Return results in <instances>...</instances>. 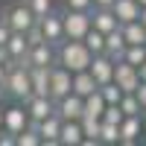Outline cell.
I'll use <instances>...</instances> for the list:
<instances>
[{
	"mask_svg": "<svg viewBox=\"0 0 146 146\" xmlns=\"http://www.w3.org/2000/svg\"><path fill=\"white\" fill-rule=\"evenodd\" d=\"M117 105H120V111H123L126 117H129V114H143V105L137 102V96H135V94H123Z\"/></svg>",
	"mask_w": 146,
	"mask_h": 146,
	"instance_id": "obj_29",
	"label": "cell"
},
{
	"mask_svg": "<svg viewBox=\"0 0 146 146\" xmlns=\"http://www.w3.org/2000/svg\"><path fill=\"white\" fill-rule=\"evenodd\" d=\"M137 3H140V9H143V6H146V0H137Z\"/></svg>",
	"mask_w": 146,
	"mask_h": 146,
	"instance_id": "obj_42",
	"label": "cell"
},
{
	"mask_svg": "<svg viewBox=\"0 0 146 146\" xmlns=\"http://www.w3.org/2000/svg\"><path fill=\"white\" fill-rule=\"evenodd\" d=\"M82 131H85V146H96L100 143V117H88V114H82Z\"/></svg>",
	"mask_w": 146,
	"mask_h": 146,
	"instance_id": "obj_22",
	"label": "cell"
},
{
	"mask_svg": "<svg viewBox=\"0 0 146 146\" xmlns=\"http://www.w3.org/2000/svg\"><path fill=\"white\" fill-rule=\"evenodd\" d=\"M94 62V53L85 47V41L76 38H64L62 44L56 47V64L67 67L70 73H79V70H88Z\"/></svg>",
	"mask_w": 146,
	"mask_h": 146,
	"instance_id": "obj_1",
	"label": "cell"
},
{
	"mask_svg": "<svg viewBox=\"0 0 146 146\" xmlns=\"http://www.w3.org/2000/svg\"><path fill=\"white\" fill-rule=\"evenodd\" d=\"M100 94H102V100H105V105H117L120 102V96H123V88L111 79V82H105V85H100Z\"/></svg>",
	"mask_w": 146,
	"mask_h": 146,
	"instance_id": "obj_28",
	"label": "cell"
},
{
	"mask_svg": "<svg viewBox=\"0 0 146 146\" xmlns=\"http://www.w3.org/2000/svg\"><path fill=\"white\" fill-rule=\"evenodd\" d=\"M82 41H85V47H88L94 56H96V53H105V32H100V29H94V27H91L88 32H85V38H82Z\"/></svg>",
	"mask_w": 146,
	"mask_h": 146,
	"instance_id": "obj_26",
	"label": "cell"
},
{
	"mask_svg": "<svg viewBox=\"0 0 146 146\" xmlns=\"http://www.w3.org/2000/svg\"><path fill=\"white\" fill-rule=\"evenodd\" d=\"M102 111H105V100H102L100 88H96L94 94L85 96V114H88V117H102Z\"/></svg>",
	"mask_w": 146,
	"mask_h": 146,
	"instance_id": "obj_25",
	"label": "cell"
},
{
	"mask_svg": "<svg viewBox=\"0 0 146 146\" xmlns=\"http://www.w3.org/2000/svg\"><path fill=\"white\" fill-rule=\"evenodd\" d=\"M140 135H143V114H129L120 120V143L123 146L137 143Z\"/></svg>",
	"mask_w": 146,
	"mask_h": 146,
	"instance_id": "obj_12",
	"label": "cell"
},
{
	"mask_svg": "<svg viewBox=\"0 0 146 146\" xmlns=\"http://www.w3.org/2000/svg\"><path fill=\"white\" fill-rule=\"evenodd\" d=\"M73 91V73L62 64H53L50 67V96L53 100H62Z\"/></svg>",
	"mask_w": 146,
	"mask_h": 146,
	"instance_id": "obj_7",
	"label": "cell"
},
{
	"mask_svg": "<svg viewBox=\"0 0 146 146\" xmlns=\"http://www.w3.org/2000/svg\"><path fill=\"white\" fill-rule=\"evenodd\" d=\"M140 23H143V27H146V6L140 9Z\"/></svg>",
	"mask_w": 146,
	"mask_h": 146,
	"instance_id": "obj_39",
	"label": "cell"
},
{
	"mask_svg": "<svg viewBox=\"0 0 146 146\" xmlns=\"http://www.w3.org/2000/svg\"><path fill=\"white\" fill-rule=\"evenodd\" d=\"M114 82L123 88V94H135L137 91V85H140V73L135 64H129V62H114Z\"/></svg>",
	"mask_w": 146,
	"mask_h": 146,
	"instance_id": "obj_10",
	"label": "cell"
},
{
	"mask_svg": "<svg viewBox=\"0 0 146 146\" xmlns=\"http://www.w3.org/2000/svg\"><path fill=\"white\" fill-rule=\"evenodd\" d=\"M111 9H114L117 21H120V27H123V23H131V21H140V3L137 0H114Z\"/></svg>",
	"mask_w": 146,
	"mask_h": 146,
	"instance_id": "obj_18",
	"label": "cell"
},
{
	"mask_svg": "<svg viewBox=\"0 0 146 146\" xmlns=\"http://www.w3.org/2000/svg\"><path fill=\"white\" fill-rule=\"evenodd\" d=\"M38 27L44 32V41L53 44V47H58L67 38V35H64V21H62V6H56L53 12H47L44 18H38Z\"/></svg>",
	"mask_w": 146,
	"mask_h": 146,
	"instance_id": "obj_4",
	"label": "cell"
},
{
	"mask_svg": "<svg viewBox=\"0 0 146 146\" xmlns=\"http://www.w3.org/2000/svg\"><path fill=\"white\" fill-rule=\"evenodd\" d=\"M62 21H64V35L76 41H82L85 32L91 29V12L82 9H62Z\"/></svg>",
	"mask_w": 146,
	"mask_h": 146,
	"instance_id": "obj_5",
	"label": "cell"
},
{
	"mask_svg": "<svg viewBox=\"0 0 146 146\" xmlns=\"http://www.w3.org/2000/svg\"><path fill=\"white\" fill-rule=\"evenodd\" d=\"M3 21L9 23L12 32H27L32 23H38L35 12L27 6V0H12V3L3 6Z\"/></svg>",
	"mask_w": 146,
	"mask_h": 146,
	"instance_id": "obj_3",
	"label": "cell"
},
{
	"mask_svg": "<svg viewBox=\"0 0 146 146\" xmlns=\"http://www.w3.org/2000/svg\"><path fill=\"white\" fill-rule=\"evenodd\" d=\"M27 67H53L56 64V47L53 44H29V50H27Z\"/></svg>",
	"mask_w": 146,
	"mask_h": 146,
	"instance_id": "obj_9",
	"label": "cell"
},
{
	"mask_svg": "<svg viewBox=\"0 0 146 146\" xmlns=\"http://www.w3.org/2000/svg\"><path fill=\"white\" fill-rule=\"evenodd\" d=\"M9 56H12V62H21V64H27L23 58H27V50H29V41H27V32H12L9 35V41L3 44Z\"/></svg>",
	"mask_w": 146,
	"mask_h": 146,
	"instance_id": "obj_19",
	"label": "cell"
},
{
	"mask_svg": "<svg viewBox=\"0 0 146 146\" xmlns=\"http://www.w3.org/2000/svg\"><path fill=\"white\" fill-rule=\"evenodd\" d=\"M27 6L35 12V18H44L47 12L56 9V0H27Z\"/></svg>",
	"mask_w": 146,
	"mask_h": 146,
	"instance_id": "obj_30",
	"label": "cell"
},
{
	"mask_svg": "<svg viewBox=\"0 0 146 146\" xmlns=\"http://www.w3.org/2000/svg\"><path fill=\"white\" fill-rule=\"evenodd\" d=\"M114 0H94V6H111Z\"/></svg>",
	"mask_w": 146,
	"mask_h": 146,
	"instance_id": "obj_38",
	"label": "cell"
},
{
	"mask_svg": "<svg viewBox=\"0 0 146 146\" xmlns=\"http://www.w3.org/2000/svg\"><path fill=\"white\" fill-rule=\"evenodd\" d=\"M135 96H137V102L143 105V111H146V82H140V85H137V91H135Z\"/></svg>",
	"mask_w": 146,
	"mask_h": 146,
	"instance_id": "obj_33",
	"label": "cell"
},
{
	"mask_svg": "<svg viewBox=\"0 0 146 146\" xmlns=\"http://www.w3.org/2000/svg\"><path fill=\"white\" fill-rule=\"evenodd\" d=\"M0 21H3V6H0Z\"/></svg>",
	"mask_w": 146,
	"mask_h": 146,
	"instance_id": "obj_43",
	"label": "cell"
},
{
	"mask_svg": "<svg viewBox=\"0 0 146 146\" xmlns=\"http://www.w3.org/2000/svg\"><path fill=\"white\" fill-rule=\"evenodd\" d=\"M123 35H126V44H146V27L140 21L123 23Z\"/></svg>",
	"mask_w": 146,
	"mask_h": 146,
	"instance_id": "obj_24",
	"label": "cell"
},
{
	"mask_svg": "<svg viewBox=\"0 0 146 146\" xmlns=\"http://www.w3.org/2000/svg\"><path fill=\"white\" fill-rule=\"evenodd\" d=\"M3 88H6V94H9L12 100H15V102H23V100H27V96L32 94V79H29V67H27V64H21V62L9 64Z\"/></svg>",
	"mask_w": 146,
	"mask_h": 146,
	"instance_id": "obj_2",
	"label": "cell"
},
{
	"mask_svg": "<svg viewBox=\"0 0 146 146\" xmlns=\"http://www.w3.org/2000/svg\"><path fill=\"white\" fill-rule=\"evenodd\" d=\"M29 79H32V94L50 96V67H29Z\"/></svg>",
	"mask_w": 146,
	"mask_h": 146,
	"instance_id": "obj_21",
	"label": "cell"
},
{
	"mask_svg": "<svg viewBox=\"0 0 146 146\" xmlns=\"http://www.w3.org/2000/svg\"><path fill=\"white\" fill-rule=\"evenodd\" d=\"M56 114L62 120H82V114H85V96L70 91L67 96L56 100Z\"/></svg>",
	"mask_w": 146,
	"mask_h": 146,
	"instance_id": "obj_11",
	"label": "cell"
},
{
	"mask_svg": "<svg viewBox=\"0 0 146 146\" xmlns=\"http://www.w3.org/2000/svg\"><path fill=\"white\" fill-rule=\"evenodd\" d=\"M58 6H62V9H82V12H91L94 0H62Z\"/></svg>",
	"mask_w": 146,
	"mask_h": 146,
	"instance_id": "obj_32",
	"label": "cell"
},
{
	"mask_svg": "<svg viewBox=\"0 0 146 146\" xmlns=\"http://www.w3.org/2000/svg\"><path fill=\"white\" fill-rule=\"evenodd\" d=\"M9 35H12V29H9V23H6V21H0V47H3V44L9 41Z\"/></svg>",
	"mask_w": 146,
	"mask_h": 146,
	"instance_id": "obj_34",
	"label": "cell"
},
{
	"mask_svg": "<svg viewBox=\"0 0 146 146\" xmlns=\"http://www.w3.org/2000/svg\"><path fill=\"white\" fill-rule=\"evenodd\" d=\"M100 143H105V146H117V143H120V123L100 120Z\"/></svg>",
	"mask_w": 146,
	"mask_h": 146,
	"instance_id": "obj_23",
	"label": "cell"
},
{
	"mask_svg": "<svg viewBox=\"0 0 146 146\" xmlns=\"http://www.w3.org/2000/svg\"><path fill=\"white\" fill-rule=\"evenodd\" d=\"M6 70H9V64H3V62H0V85L6 82Z\"/></svg>",
	"mask_w": 146,
	"mask_h": 146,
	"instance_id": "obj_35",
	"label": "cell"
},
{
	"mask_svg": "<svg viewBox=\"0 0 146 146\" xmlns=\"http://www.w3.org/2000/svg\"><path fill=\"white\" fill-rule=\"evenodd\" d=\"M143 135H146V111H143Z\"/></svg>",
	"mask_w": 146,
	"mask_h": 146,
	"instance_id": "obj_41",
	"label": "cell"
},
{
	"mask_svg": "<svg viewBox=\"0 0 146 146\" xmlns=\"http://www.w3.org/2000/svg\"><path fill=\"white\" fill-rule=\"evenodd\" d=\"M0 129H3V105H0Z\"/></svg>",
	"mask_w": 146,
	"mask_h": 146,
	"instance_id": "obj_40",
	"label": "cell"
},
{
	"mask_svg": "<svg viewBox=\"0 0 146 146\" xmlns=\"http://www.w3.org/2000/svg\"><path fill=\"white\" fill-rule=\"evenodd\" d=\"M123 62L140 67V64L146 62V44H129V47H126V53H123Z\"/></svg>",
	"mask_w": 146,
	"mask_h": 146,
	"instance_id": "obj_27",
	"label": "cell"
},
{
	"mask_svg": "<svg viewBox=\"0 0 146 146\" xmlns=\"http://www.w3.org/2000/svg\"><path fill=\"white\" fill-rule=\"evenodd\" d=\"M0 140H3V129H0Z\"/></svg>",
	"mask_w": 146,
	"mask_h": 146,
	"instance_id": "obj_44",
	"label": "cell"
},
{
	"mask_svg": "<svg viewBox=\"0 0 146 146\" xmlns=\"http://www.w3.org/2000/svg\"><path fill=\"white\" fill-rule=\"evenodd\" d=\"M100 85H96V79L91 76V70H79V73H73V94H79V96H88L94 94Z\"/></svg>",
	"mask_w": 146,
	"mask_h": 146,
	"instance_id": "obj_20",
	"label": "cell"
},
{
	"mask_svg": "<svg viewBox=\"0 0 146 146\" xmlns=\"http://www.w3.org/2000/svg\"><path fill=\"white\" fill-rule=\"evenodd\" d=\"M137 73H140V82H146V62H143V64L137 67Z\"/></svg>",
	"mask_w": 146,
	"mask_h": 146,
	"instance_id": "obj_36",
	"label": "cell"
},
{
	"mask_svg": "<svg viewBox=\"0 0 146 146\" xmlns=\"http://www.w3.org/2000/svg\"><path fill=\"white\" fill-rule=\"evenodd\" d=\"M27 126H29V114H27V108H23V102L3 108V131L6 135H21Z\"/></svg>",
	"mask_w": 146,
	"mask_h": 146,
	"instance_id": "obj_8",
	"label": "cell"
},
{
	"mask_svg": "<svg viewBox=\"0 0 146 146\" xmlns=\"http://www.w3.org/2000/svg\"><path fill=\"white\" fill-rule=\"evenodd\" d=\"M126 35H123V27H117V29H111V32H105V56L108 58H114V62H120L123 58V53H126Z\"/></svg>",
	"mask_w": 146,
	"mask_h": 146,
	"instance_id": "obj_16",
	"label": "cell"
},
{
	"mask_svg": "<svg viewBox=\"0 0 146 146\" xmlns=\"http://www.w3.org/2000/svg\"><path fill=\"white\" fill-rule=\"evenodd\" d=\"M35 129H38V135H41V143L56 146L58 143V135H62V117L50 114V117H44L41 123H35Z\"/></svg>",
	"mask_w": 146,
	"mask_h": 146,
	"instance_id": "obj_15",
	"label": "cell"
},
{
	"mask_svg": "<svg viewBox=\"0 0 146 146\" xmlns=\"http://www.w3.org/2000/svg\"><path fill=\"white\" fill-rule=\"evenodd\" d=\"M88 70H91V76L96 79V85H105V82L114 79V58H108L105 53H96Z\"/></svg>",
	"mask_w": 146,
	"mask_h": 146,
	"instance_id": "obj_14",
	"label": "cell"
},
{
	"mask_svg": "<svg viewBox=\"0 0 146 146\" xmlns=\"http://www.w3.org/2000/svg\"><path fill=\"white\" fill-rule=\"evenodd\" d=\"M23 108H27L29 114V123H41L44 117L56 114V100L47 94H29L27 100H23Z\"/></svg>",
	"mask_w": 146,
	"mask_h": 146,
	"instance_id": "obj_6",
	"label": "cell"
},
{
	"mask_svg": "<svg viewBox=\"0 0 146 146\" xmlns=\"http://www.w3.org/2000/svg\"><path fill=\"white\" fill-rule=\"evenodd\" d=\"M126 114L120 111V105H105V111H102V117L100 120H108V123H120Z\"/></svg>",
	"mask_w": 146,
	"mask_h": 146,
	"instance_id": "obj_31",
	"label": "cell"
},
{
	"mask_svg": "<svg viewBox=\"0 0 146 146\" xmlns=\"http://www.w3.org/2000/svg\"><path fill=\"white\" fill-rule=\"evenodd\" d=\"M91 27L100 32H111L120 27V21H117L111 6H91Z\"/></svg>",
	"mask_w": 146,
	"mask_h": 146,
	"instance_id": "obj_13",
	"label": "cell"
},
{
	"mask_svg": "<svg viewBox=\"0 0 146 146\" xmlns=\"http://www.w3.org/2000/svg\"><path fill=\"white\" fill-rule=\"evenodd\" d=\"M85 131L79 120H62V135H58V143L62 146H82Z\"/></svg>",
	"mask_w": 146,
	"mask_h": 146,
	"instance_id": "obj_17",
	"label": "cell"
},
{
	"mask_svg": "<svg viewBox=\"0 0 146 146\" xmlns=\"http://www.w3.org/2000/svg\"><path fill=\"white\" fill-rule=\"evenodd\" d=\"M6 100H9V94H6V88H3V85H0V105H3Z\"/></svg>",
	"mask_w": 146,
	"mask_h": 146,
	"instance_id": "obj_37",
	"label": "cell"
}]
</instances>
